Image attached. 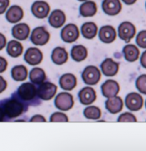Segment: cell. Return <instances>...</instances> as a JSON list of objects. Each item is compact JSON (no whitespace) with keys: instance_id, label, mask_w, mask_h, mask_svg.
<instances>
[{"instance_id":"cell-1","label":"cell","mask_w":146,"mask_h":151,"mask_svg":"<svg viewBox=\"0 0 146 151\" xmlns=\"http://www.w3.org/2000/svg\"><path fill=\"white\" fill-rule=\"evenodd\" d=\"M25 105L16 98L7 99L1 102V120L4 117L15 118L19 117L24 111Z\"/></svg>"},{"instance_id":"cell-2","label":"cell","mask_w":146,"mask_h":151,"mask_svg":"<svg viewBox=\"0 0 146 151\" xmlns=\"http://www.w3.org/2000/svg\"><path fill=\"white\" fill-rule=\"evenodd\" d=\"M18 97L25 102L31 101L38 95V91L33 84L26 83L20 85L17 90Z\"/></svg>"},{"instance_id":"cell-3","label":"cell","mask_w":146,"mask_h":151,"mask_svg":"<svg viewBox=\"0 0 146 151\" xmlns=\"http://www.w3.org/2000/svg\"><path fill=\"white\" fill-rule=\"evenodd\" d=\"M83 82L87 85H94L99 82L100 79V72L95 66H88L82 73Z\"/></svg>"},{"instance_id":"cell-4","label":"cell","mask_w":146,"mask_h":151,"mask_svg":"<svg viewBox=\"0 0 146 151\" xmlns=\"http://www.w3.org/2000/svg\"><path fill=\"white\" fill-rule=\"evenodd\" d=\"M74 105L73 96L69 93H61L58 94L55 99V105L58 109L67 111L73 107Z\"/></svg>"},{"instance_id":"cell-5","label":"cell","mask_w":146,"mask_h":151,"mask_svg":"<svg viewBox=\"0 0 146 151\" xmlns=\"http://www.w3.org/2000/svg\"><path fill=\"white\" fill-rule=\"evenodd\" d=\"M50 38V35L43 27H38L33 30L31 35V42L36 45H46Z\"/></svg>"},{"instance_id":"cell-6","label":"cell","mask_w":146,"mask_h":151,"mask_svg":"<svg viewBox=\"0 0 146 151\" xmlns=\"http://www.w3.org/2000/svg\"><path fill=\"white\" fill-rule=\"evenodd\" d=\"M37 91L38 98L43 100H49L56 95L57 86L53 83L46 82L40 85Z\"/></svg>"},{"instance_id":"cell-7","label":"cell","mask_w":146,"mask_h":151,"mask_svg":"<svg viewBox=\"0 0 146 151\" xmlns=\"http://www.w3.org/2000/svg\"><path fill=\"white\" fill-rule=\"evenodd\" d=\"M135 27L129 22H124L121 23L118 27V35L120 39L128 43L132 38L135 36Z\"/></svg>"},{"instance_id":"cell-8","label":"cell","mask_w":146,"mask_h":151,"mask_svg":"<svg viewBox=\"0 0 146 151\" xmlns=\"http://www.w3.org/2000/svg\"><path fill=\"white\" fill-rule=\"evenodd\" d=\"M62 40L67 43H72L79 37V30L74 24H68L61 30Z\"/></svg>"},{"instance_id":"cell-9","label":"cell","mask_w":146,"mask_h":151,"mask_svg":"<svg viewBox=\"0 0 146 151\" xmlns=\"http://www.w3.org/2000/svg\"><path fill=\"white\" fill-rule=\"evenodd\" d=\"M125 105L131 111H137L142 107L143 98L138 93H129L125 98Z\"/></svg>"},{"instance_id":"cell-10","label":"cell","mask_w":146,"mask_h":151,"mask_svg":"<svg viewBox=\"0 0 146 151\" xmlns=\"http://www.w3.org/2000/svg\"><path fill=\"white\" fill-rule=\"evenodd\" d=\"M101 90L105 98H110L118 95L120 91V86L115 80H108L102 85Z\"/></svg>"},{"instance_id":"cell-11","label":"cell","mask_w":146,"mask_h":151,"mask_svg":"<svg viewBox=\"0 0 146 151\" xmlns=\"http://www.w3.org/2000/svg\"><path fill=\"white\" fill-rule=\"evenodd\" d=\"M43 59V54L36 47H30L24 55V60L30 65H37L41 63Z\"/></svg>"},{"instance_id":"cell-12","label":"cell","mask_w":146,"mask_h":151,"mask_svg":"<svg viewBox=\"0 0 146 151\" xmlns=\"http://www.w3.org/2000/svg\"><path fill=\"white\" fill-rule=\"evenodd\" d=\"M50 6L46 1H36L31 6V12L36 17L43 19L48 16Z\"/></svg>"},{"instance_id":"cell-13","label":"cell","mask_w":146,"mask_h":151,"mask_svg":"<svg viewBox=\"0 0 146 151\" xmlns=\"http://www.w3.org/2000/svg\"><path fill=\"white\" fill-rule=\"evenodd\" d=\"M102 8L106 14L115 16L120 13L122 5L120 0H103Z\"/></svg>"},{"instance_id":"cell-14","label":"cell","mask_w":146,"mask_h":151,"mask_svg":"<svg viewBox=\"0 0 146 151\" xmlns=\"http://www.w3.org/2000/svg\"><path fill=\"white\" fill-rule=\"evenodd\" d=\"M80 102L83 105H88L93 103L96 99V93L95 90L90 87H86L82 89L78 93Z\"/></svg>"},{"instance_id":"cell-15","label":"cell","mask_w":146,"mask_h":151,"mask_svg":"<svg viewBox=\"0 0 146 151\" xmlns=\"http://www.w3.org/2000/svg\"><path fill=\"white\" fill-rule=\"evenodd\" d=\"M100 67H101L102 72L105 76L112 77L118 73L119 64L115 63L112 59L107 58L102 63Z\"/></svg>"},{"instance_id":"cell-16","label":"cell","mask_w":146,"mask_h":151,"mask_svg":"<svg viewBox=\"0 0 146 151\" xmlns=\"http://www.w3.org/2000/svg\"><path fill=\"white\" fill-rule=\"evenodd\" d=\"M116 37L115 30L112 26H104L100 28L99 32V38L105 44L113 42Z\"/></svg>"},{"instance_id":"cell-17","label":"cell","mask_w":146,"mask_h":151,"mask_svg":"<svg viewBox=\"0 0 146 151\" xmlns=\"http://www.w3.org/2000/svg\"><path fill=\"white\" fill-rule=\"evenodd\" d=\"M123 102L120 97L114 96L108 98L105 102V107L107 110L111 114H117L122 110Z\"/></svg>"},{"instance_id":"cell-18","label":"cell","mask_w":146,"mask_h":151,"mask_svg":"<svg viewBox=\"0 0 146 151\" xmlns=\"http://www.w3.org/2000/svg\"><path fill=\"white\" fill-rule=\"evenodd\" d=\"M49 24L54 28H59L63 25L66 22V15L60 9H56L51 12L49 17Z\"/></svg>"},{"instance_id":"cell-19","label":"cell","mask_w":146,"mask_h":151,"mask_svg":"<svg viewBox=\"0 0 146 151\" xmlns=\"http://www.w3.org/2000/svg\"><path fill=\"white\" fill-rule=\"evenodd\" d=\"M30 33V28L25 23H21L14 26L12 28V35L14 38L19 40L27 39Z\"/></svg>"},{"instance_id":"cell-20","label":"cell","mask_w":146,"mask_h":151,"mask_svg":"<svg viewBox=\"0 0 146 151\" xmlns=\"http://www.w3.org/2000/svg\"><path fill=\"white\" fill-rule=\"evenodd\" d=\"M59 84L61 88L65 90H72L76 86L77 80L74 75L71 73L64 74L61 77L59 80Z\"/></svg>"},{"instance_id":"cell-21","label":"cell","mask_w":146,"mask_h":151,"mask_svg":"<svg viewBox=\"0 0 146 151\" xmlns=\"http://www.w3.org/2000/svg\"><path fill=\"white\" fill-rule=\"evenodd\" d=\"M24 17L23 10L19 6H11L6 14V18L8 22L11 23H16L19 22Z\"/></svg>"},{"instance_id":"cell-22","label":"cell","mask_w":146,"mask_h":151,"mask_svg":"<svg viewBox=\"0 0 146 151\" xmlns=\"http://www.w3.org/2000/svg\"><path fill=\"white\" fill-rule=\"evenodd\" d=\"M52 61L55 64L61 65L66 63L68 59V52L66 51L64 48L58 47H56L52 52L51 55Z\"/></svg>"},{"instance_id":"cell-23","label":"cell","mask_w":146,"mask_h":151,"mask_svg":"<svg viewBox=\"0 0 146 151\" xmlns=\"http://www.w3.org/2000/svg\"><path fill=\"white\" fill-rule=\"evenodd\" d=\"M79 11L80 14L84 17L94 16L97 12L96 4L92 1H85L80 5Z\"/></svg>"},{"instance_id":"cell-24","label":"cell","mask_w":146,"mask_h":151,"mask_svg":"<svg viewBox=\"0 0 146 151\" xmlns=\"http://www.w3.org/2000/svg\"><path fill=\"white\" fill-rule=\"evenodd\" d=\"M123 53L125 60L132 63V62L136 61L138 59L140 51L135 45H127L123 48Z\"/></svg>"},{"instance_id":"cell-25","label":"cell","mask_w":146,"mask_h":151,"mask_svg":"<svg viewBox=\"0 0 146 151\" xmlns=\"http://www.w3.org/2000/svg\"><path fill=\"white\" fill-rule=\"evenodd\" d=\"M29 78L31 83L36 85H41L46 80V76L45 72L41 68H35L29 73Z\"/></svg>"},{"instance_id":"cell-26","label":"cell","mask_w":146,"mask_h":151,"mask_svg":"<svg viewBox=\"0 0 146 151\" xmlns=\"http://www.w3.org/2000/svg\"><path fill=\"white\" fill-rule=\"evenodd\" d=\"M98 27L94 22H86L81 27V32L86 39H93L97 35Z\"/></svg>"},{"instance_id":"cell-27","label":"cell","mask_w":146,"mask_h":151,"mask_svg":"<svg viewBox=\"0 0 146 151\" xmlns=\"http://www.w3.org/2000/svg\"><path fill=\"white\" fill-rule=\"evenodd\" d=\"M6 52L9 56L12 58H17L21 55L23 52V46L19 42L16 40H11L8 43Z\"/></svg>"},{"instance_id":"cell-28","label":"cell","mask_w":146,"mask_h":151,"mask_svg":"<svg viewBox=\"0 0 146 151\" xmlns=\"http://www.w3.org/2000/svg\"><path fill=\"white\" fill-rule=\"evenodd\" d=\"M71 55L74 61L81 62L87 58L88 52L86 48L83 45H76L72 48Z\"/></svg>"},{"instance_id":"cell-29","label":"cell","mask_w":146,"mask_h":151,"mask_svg":"<svg viewBox=\"0 0 146 151\" xmlns=\"http://www.w3.org/2000/svg\"><path fill=\"white\" fill-rule=\"evenodd\" d=\"M11 76L16 81H23L27 78V69L24 65L15 66L11 70Z\"/></svg>"},{"instance_id":"cell-30","label":"cell","mask_w":146,"mask_h":151,"mask_svg":"<svg viewBox=\"0 0 146 151\" xmlns=\"http://www.w3.org/2000/svg\"><path fill=\"white\" fill-rule=\"evenodd\" d=\"M84 116L89 120H98L101 116V111L98 107H87L83 111Z\"/></svg>"},{"instance_id":"cell-31","label":"cell","mask_w":146,"mask_h":151,"mask_svg":"<svg viewBox=\"0 0 146 151\" xmlns=\"http://www.w3.org/2000/svg\"><path fill=\"white\" fill-rule=\"evenodd\" d=\"M136 88L140 93L146 95V75H141L137 78Z\"/></svg>"},{"instance_id":"cell-32","label":"cell","mask_w":146,"mask_h":151,"mask_svg":"<svg viewBox=\"0 0 146 151\" xmlns=\"http://www.w3.org/2000/svg\"><path fill=\"white\" fill-rule=\"evenodd\" d=\"M50 121L56 122H68V118L66 114L62 113V112H54L52 114L50 117Z\"/></svg>"},{"instance_id":"cell-33","label":"cell","mask_w":146,"mask_h":151,"mask_svg":"<svg viewBox=\"0 0 146 151\" xmlns=\"http://www.w3.org/2000/svg\"><path fill=\"white\" fill-rule=\"evenodd\" d=\"M118 122H137V119L135 115L130 113V112H125V113H122V115H120V116H119L118 119Z\"/></svg>"},{"instance_id":"cell-34","label":"cell","mask_w":146,"mask_h":151,"mask_svg":"<svg viewBox=\"0 0 146 151\" xmlns=\"http://www.w3.org/2000/svg\"><path fill=\"white\" fill-rule=\"evenodd\" d=\"M136 43L140 47L146 49V30L140 32L136 37Z\"/></svg>"},{"instance_id":"cell-35","label":"cell","mask_w":146,"mask_h":151,"mask_svg":"<svg viewBox=\"0 0 146 151\" xmlns=\"http://www.w3.org/2000/svg\"><path fill=\"white\" fill-rule=\"evenodd\" d=\"M1 1V8H0V14H3L6 9L7 8V6L9 4V0H0Z\"/></svg>"},{"instance_id":"cell-36","label":"cell","mask_w":146,"mask_h":151,"mask_svg":"<svg viewBox=\"0 0 146 151\" xmlns=\"http://www.w3.org/2000/svg\"><path fill=\"white\" fill-rule=\"evenodd\" d=\"M30 122H46V119L43 117L42 115H34V116L32 117V118L31 119Z\"/></svg>"},{"instance_id":"cell-37","label":"cell","mask_w":146,"mask_h":151,"mask_svg":"<svg viewBox=\"0 0 146 151\" xmlns=\"http://www.w3.org/2000/svg\"><path fill=\"white\" fill-rule=\"evenodd\" d=\"M0 59H1V73H3L6 69L7 63H6V60H5L4 58H2V57H1Z\"/></svg>"},{"instance_id":"cell-38","label":"cell","mask_w":146,"mask_h":151,"mask_svg":"<svg viewBox=\"0 0 146 151\" xmlns=\"http://www.w3.org/2000/svg\"><path fill=\"white\" fill-rule=\"evenodd\" d=\"M140 64L144 68L146 69V50L142 53L140 58Z\"/></svg>"},{"instance_id":"cell-39","label":"cell","mask_w":146,"mask_h":151,"mask_svg":"<svg viewBox=\"0 0 146 151\" xmlns=\"http://www.w3.org/2000/svg\"><path fill=\"white\" fill-rule=\"evenodd\" d=\"M1 50H2L4 48L5 44H6V39H5L4 36L2 34H1Z\"/></svg>"},{"instance_id":"cell-40","label":"cell","mask_w":146,"mask_h":151,"mask_svg":"<svg viewBox=\"0 0 146 151\" xmlns=\"http://www.w3.org/2000/svg\"><path fill=\"white\" fill-rule=\"evenodd\" d=\"M1 83H2V86H1V93H2V92L5 90V88H6V83L4 81V79H3L2 77H1Z\"/></svg>"},{"instance_id":"cell-41","label":"cell","mask_w":146,"mask_h":151,"mask_svg":"<svg viewBox=\"0 0 146 151\" xmlns=\"http://www.w3.org/2000/svg\"><path fill=\"white\" fill-rule=\"evenodd\" d=\"M122 1H123L124 3H125L127 5H131L133 4L137 0H122Z\"/></svg>"},{"instance_id":"cell-42","label":"cell","mask_w":146,"mask_h":151,"mask_svg":"<svg viewBox=\"0 0 146 151\" xmlns=\"http://www.w3.org/2000/svg\"><path fill=\"white\" fill-rule=\"evenodd\" d=\"M78 1H85V0H78Z\"/></svg>"},{"instance_id":"cell-43","label":"cell","mask_w":146,"mask_h":151,"mask_svg":"<svg viewBox=\"0 0 146 151\" xmlns=\"http://www.w3.org/2000/svg\"><path fill=\"white\" fill-rule=\"evenodd\" d=\"M145 107H146V102H145Z\"/></svg>"}]
</instances>
